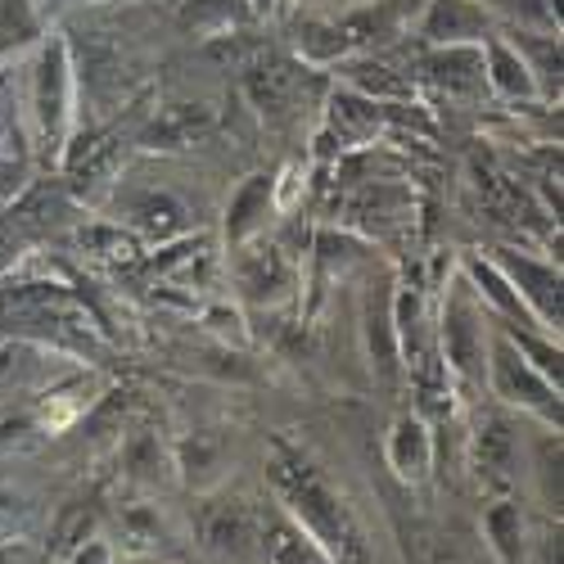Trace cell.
Masks as SVG:
<instances>
[{
	"instance_id": "1",
	"label": "cell",
	"mask_w": 564,
	"mask_h": 564,
	"mask_svg": "<svg viewBox=\"0 0 564 564\" xmlns=\"http://www.w3.org/2000/svg\"><path fill=\"white\" fill-rule=\"evenodd\" d=\"M280 488L290 497V510L299 514V529L330 555V564H370L366 538L352 524V514L307 475H280Z\"/></svg>"
},
{
	"instance_id": "2",
	"label": "cell",
	"mask_w": 564,
	"mask_h": 564,
	"mask_svg": "<svg viewBox=\"0 0 564 564\" xmlns=\"http://www.w3.org/2000/svg\"><path fill=\"white\" fill-rule=\"evenodd\" d=\"M204 546L217 560H253L258 555V520L240 501H221L204 510Z\"/></svg>"
},
{
	"instance_id": "3",
	"label": "cell",
	"mask_w": 564,
	"mask_h": 564,
	"mask_svg": "<svg viewBox=\"0 0 564 564\" xmlns=\"http://www.w3.org/2000/svg\"><path fill=\"white\" fill-rule=\"evenodd\" d=\"M258 560L262 564H330L299 524L275 520V524H258Z\"/></svg>"
},
{
	"instance_id": "4",
	"label": "cell",
	"mask_w": 564,
	"mask_h": 564,
	"mask_svg": "<svg viewBox=\"0 0 564 564\" xmlns=\"http://www.w3.org/2000/svg\"><path fill=\"white\" fill-rule=\"evenodd\" d=\"M484 529H488V542H492V551H497L501 564H520L524 560V520H520V510H514L510 501H501V506L488 510Z\"/></svg>"
},
{
	"instance_id": "5",
	"label": "cell",
	"mask_w": 564,
	"mask_h": 564,
	"mask_svg": "<svg viewBox=\"0 0 564 564\" xmlns=\"http://www.w3.org/2000/svg\"><path fill=\"white\" fill-rule=\"evenodd\" d=\"M430 465V438L420 425H411V420H402V425L393 430V469L402 479H420Z\"/></svg>"
},
{
	"instance_id": "6",
	"label": "cell",
	"mask_w": 564,
	"mask_h": 564,
	"mask_svg": "<svg viewBox=\"0 0 564 564\" xmlns=\"http://www.w3.org/2000/svg\"><path fill=\"white\" fill-rule=\"evenodd\" d=\"M484 469H488V479H497V484L510 475V438H506L501 425H488L484 438H479V475Z\"/></svg>"
},
{
	"instance_id": "7",
	"label": "cell",
	"mask_w": 564,
	"mask_h": 564,
	"mask_svg": "<svg viewBox=\"0 0 564 564\" xmlns=\"http://www.w3.org/2000/svg\"><path fill=\"white\" fill-rule=\"evenodd\" d=\"M68 564H113V551L105 542H82V546H73Z\"/></svg>"
}]
</instances>
